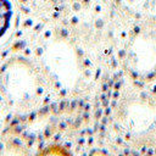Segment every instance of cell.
<instances>
[{
	"instance_id": "6da1fadb",
	"label": "cell",
	"mask_w": 156,
	"mask_h": 156,
	"mask_svg": "<svg viewBox=\"0 0 156 156\" xmlns=\"http://www.w3.org/2000/svg\"><path fill=\"white\" fill-rule=\"evenodd\" d=\"M111 127L128 148L156 149V95L139 87L127 89L115 100L110 112Z\"/></svg>"
},
{
	"instance_id": "7a4b0ae2",
	"label": "cell",
	"mask_w": 156,
	"mask_h": 156,
	"mask_svg": "<svg viewBox=\"0 0 156 156\" xmlns=\"http://www.w3.org/2000/svg\"><path fill=\"white\" fill-rule=\"evenodd\" d=\"M43 93L39 71L25 59H11L0 70V98L15 111H27Z\"/></svg>"
},
{
	"instance_id": "3957f363",
	"label": "cell",
	"mask_w": 156,
	"mask_h": 156,
	"mask_svg": "<svg viewBox=\"0 0 156 156\" xmlns=\"http://www.w3.org/2000/svg\"><path fill=\"white\" fill-rule=\"evenodd\" d=\"M126 66L139 81H151L156 77V32L141 29L127 48Z\"/></svg>"
},
{
	"instance_id": "277c9868",
	"label": "cell",
	"mask_w": 156,
	"mask_h": 156,
	"mask_svg": "<svg viewBox=\"0 0 156 156\" xmlns=\"http://www.w3.org/2000/svg\"><path fill=\"white\" fill-rule=\"evenodd\" d=\"M42 63L48 76L57 84L68 87L73 83V53L66 43H49L43 49Z\"/></svg>"
},
{
	"instance_id": "5b68a950",
	"label": "cell",
	"mask_w": 156,
	"mask_h": 156,
	"mask_svg": "<svg viewBox=\"0 0 156 156\" xmlns=\"http://www.w3.org/2000/svg\"><path fill=\"white\" fill-rule=\"evenodd\" d=\"M13 17V7L10 0H0V38L10 29Z\"/></svg>"
},
{
	"instance_id": "8992f818",
	"label": "cell",
	"mask_w": 156,
	"mask_h": 156,
	"mask_svg": "<svg viewBox=\"0 0 156 156\" xmlns=\"http://www.w3.org/2000/svg\"><path fill=\"white\" fill-rule=\"evenodd\" d=\"M0 156H28V154L22 145L6 139L0 141Z\"/></svg>"
},
{
	"instance_id": "52a82bcc",
	"label": "cell",
	"mask_w": 156,
	"mask_h": 156,
	"mask_svg": "<svg viewBox=\"0 0 156 156\" xmlns=\"http://www.w3.org/2000/svg\"><path fill=\"white\" fill-rule=\"evenodd\" d=\"M37 156H72L66 148L60 145H49L39 151Z\"/></svg>"
},
{
	"instance_id": "ba28073f",
	"label": "cell",
	"mask_w": 156,
	"mask_h": 156,
	"mask_svg": "<svg viewBox=\"0 0 156 156\" xmlns=\"http://www.w3.org/2000/svg\"><path fill=\"white\" fill-rule=\"evenodd\" d=\"M28 1H29V0H28ZM31 1H39V0H31Z\"/></svg>"
}]
</instances>
